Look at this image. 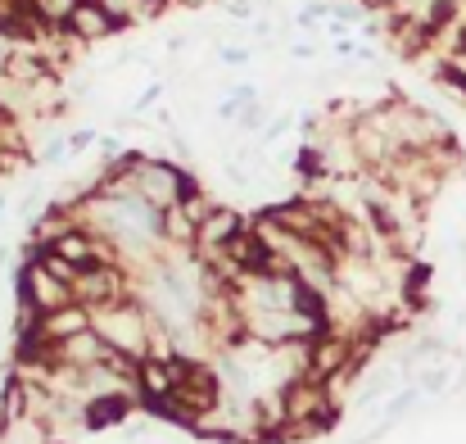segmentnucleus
Instances as JSON below:
<instances>
[{"label": "nucleus", "mask_w": 466, "mask_h": 444, "mask_svg": "<svg viewBox=\"0 0 466 444\" xmlns=\"http://www.w3.org/2000/svg\"><path fill=\"white\" fill-rule=\"evenodd\" d=\"M96 331L105 336L109 349L132 354V358H150V308H146L141 295L109 304V308H96Z\"/></svg>", "instance_id": "nucleus-1"}, {"label": "nucleus", "mask_w": 466, "mask_h": 444, "mask_svg": "<svg viewBox=\"0 0 466 444\" xmlns=\"http://www.w3.org/2000/svg\"><path fill=\"white\" fill-rule=\"evenodd\" d=\"M73 291H77V304H86L96 313V308H109V304L132 299L137 295V282H132V273L123 263H100V268H86Z\"/></svg>", "instance_id": "nucleus-2"}, {"label": "nucleus", "mask_w": 466, "mask_h": 444, "mask_svg": "<svg viewBox=\"0 0 466 444\" xmlns=\"http://www.w3.org/2000/svg\"><path fill=\"white\" fill-rule=\"evenodd\" d=\"M18 299H23V304H32V308L46 317V313L68 308V304L77 299V291H73L68 282L50 277L41 263H23V268H18Z\"/></svg>", "instance_id": "nucleus-3"}, {"label": "nucleus", "mask_w": 466, "mask_h": 444, "mask_svg": "<svg viewBox=\"0 0 466 444\" xmlns=\"http://www.w3.org/2000/svg\"><path fill=\"white\" fill-rule=\"evenodd\" d=\"M245 227H249V218H245L240 209H227V204H222L213 218H204V222H199V236H195V259H199V263H218V259L227 254V245H231Z\"/></svg>", "instance_id": "nucleus-4"}, {"label": "nucleus", "mask_w": 466, "mask_h": 444, "mask_svg": "<svg viewBox=\"0 0 466 444\" xmlns=\"http://www.w3.org/2000/svg\"><path fill=\"white\" fill-rule=\"evenodd\" d=\"M64 32H68L73 41H82V46H100V41H109L114 32H127V27H123V23H118V18H114V14H109L100 0H82V5H77V14L68 18V27H64Z\"/></svg>", "instance_id": "nucleus-5"}, {"label": "nucleus", "mask_w": 466, "mask_h": 444, "mask_svg": "<svg viewBox=\"0 0 466 444\" xmlns=\"http://www.w3.org/2000/svg\"><path fill=\"white\" fill-rule=\"evenodd\" d=\"M114 349L105 345V336L96 331V326H86L82 336H68V340H59L55 345V358L64 363V367H77V372H86V367H96V363H105Z\"/></svg>", "instance_id": "nucleus-6"}, {"label": "nucleus", "mask_w": 466, "mask_h": 444, "mask_svg": "<svg viewBox=\"0 0 466 444\" xmlns=\"http://www.w3.org/2000/svg\"><path fill=\"white\" fill-rule=\"evenodd\" d=\"M86 326H96V313H91L86 304H77V299H73L68 308H59V313H46L36 331H41L50 345H59V340H68V336H82Z\"/></svg>", "instance_id": "nucleus-7"}, {"label": "nucleus", "mask_w": 466, "mask_h": 444, "mask_svg": "<svg viewBox=\"0 0 466 444\" xmlns=\"http://www.w3.org/2000/svg\"><path fill=\"white\" fill-rule=\"evenodd\" d=\"M137 386H141V404H150V399H172V395H177V372H172L167 358H141Z\"/></svg>", "instance_id": "nucleus-8"}, {"label": "nucleus", "mask_w": 466, "mask_h": 444, "mask_svg": "<svg viewBox=\"0 0 466 444\" xmlns=\"http://www.w3.org/2000/svg\"><path fill=\"white\" fill-rule=\"evenodd\" d=\"M399 386V367H390V363H380L376 372H362L358 377V395L353 399H362V404H376L380 395H390Z\"/></svg>", "instance_id": "nucleus-9"}, {"label": "nucleus", "mask_w": 466, "mask_h": 444, "mask_svg": "<svg viewBox=\"0 0 466 444\" xmlns=\"http://www.w3.org/2000/svg\"><path fill=\"white\" fill-rule=\"evenodd\" d=\"M421 395H426V390H421L417 381H408V386H399V390L390 395V404L380 408V418H385V427H394V422H399L403 413H412V408L421 404Z\"/></svg>", "instance_id": "nucleus-10"}, {"label": "nucleus", "mask_w": 466, "mask_h": 444, "mask_svg": "<svg viewBox=\"0 0 466 444\" xmlns=\"http://www.w3.org/2000/svg\"><path fill=\"white\" fill-rule=\"evenodd\" d=\"M77 5H82V0H32L36 18H41L50 32H64V27H68V18L77 14Z\"/></svg>", "instance_id": "nucleus-11"}, {"label": "nucleus", "mask_w": 466, "mask_h": 444, "mask_svg": "<svg viewBox=\"0 0 466 444\" xmlns=\"http://www.w3.org/2000/svg\"><path fill=\"white\" fill-rule=\"evenodd\" d=\"M236 123H240L245 132H263V123H268V109H263V105H249V109L236 119Z\"/></svg>", "instance_id": "nucleus-12"}, {"label": "nucleus", "mask_w": 466, "mask_h": 444, "mask_svg": "<svg viewBox=\"0 0 466 444\" xmlns=\"http://www.w3.org/2000/svg\"><path fill=\"white\" fill-rule=\"evenodd\" d=\"M96 141H100L96 128H77V132H68V154H82V150H91Z\"/></svg>", "instance_id": "nucleus-13"}, {"label": "nucleus", "mask_w": 466, "mask_h": 444, "mask_svg": "<svg viewBox=\"0 0 466 444\" xmlns=\"http://www.w3.org/2000/svg\"><path fill=\"white\" fill-rule=\"evenodd\" d=\"M290 128H295V119H290V114H281V119H272V123L263 128V141L272 146V141H281V137H286Z\"/></svg>", "instance_id": "nucleus-14"}, {"label": "nucleus", "mask_w": 466, "mask_h": 444, "mask_svg": "<svg viewBox=\"0 0 466 444\" xmlns=\"http://www.w3.org/2000/svg\"><path fill=\"white\" fill-rule=\"evenodd\" d=\"M218 59L222 64H249V50L245 46H218Z\"/></svg>", "instance_id": "nucleus-15"}, {"label": "nucleus", "mask_w": 466, "mask_h": 444, "mask_svg": "<svg viewBox=\"0 0 466 444\" xmlns=\"http://www.w3.org/2000/svg\"><path fill=\"white\" fill-rule=\"evenodd\" d=\"M68 159V137L64 141H50V146L41 150V163H64Z\"/></svg>", "instance_id": "nucleus-16"}, {"label": "nucleus", "mask_w": 466, "mask_h": 444, "mask_svg": "<svg viewBox=\"0 0 466 444\" xmlns=\"http://www.w3.org/2000/svg\"><path fill=\"white\" fill-rule=\"evenodd\" d=\"M290 55H295V59H312V55H317V46H312V41H295V46H290Z\"/></svg>", "instance_id": "nucleus-17"}, {"label": "nucleus", "mask_w": 466, "mask_h": 444, "mask_svg": "<svg viewBox=\"0 0 466 444\" xmlns=\"http://www.w3.org/2000/svg\"><path fill=\"white\" fill-rule=\"evenodd\" d=\"M358 5H362V9H380V14H385V9H394L399 0H358Z\"/></svg>", "instance_id": "nucleus-18"}, {"label": "nucleus", "mask_w": 466, "mask_h": 444, "mask_svg": "<svg viewBox=\"0 0 466 444\" xmlns=\"http://www.w3.org/2000/svg\"><path fill=\"white\" fill-rule=\"evenodd\" d=\"M14 263V250H9V241H0V273Z\"/></svg>", "instance_id": "nucleus-19"}, {"label": "nucleus", "mask_w": 466, "mask_h": 444, "mask_svg": "<svg viewBox=\"0 0 466 444\" xmlns=\"http://www.w3.org/2000/svg\"><path fill=\"white\" fill-rule=\"evenodd\" d=\"M5 213H9V191H0V222H5Z\"/></svg>", "instance_id": "nucleus-20"}, {"label": "nucleus", "mask_w": 466, "mask_h": 444, "mask_svg": "<svg viewBox=\"0 0 466 444\" xmlns=\"http://www.w3.org/2000/svg\"><path fill=\"white\" fill-rule=\"evenodd\" d=\"M172 5H186V9H199V5H208V0H172Z\"/></svg>", "instance_id": "nucleus-21"}]
</instances>
